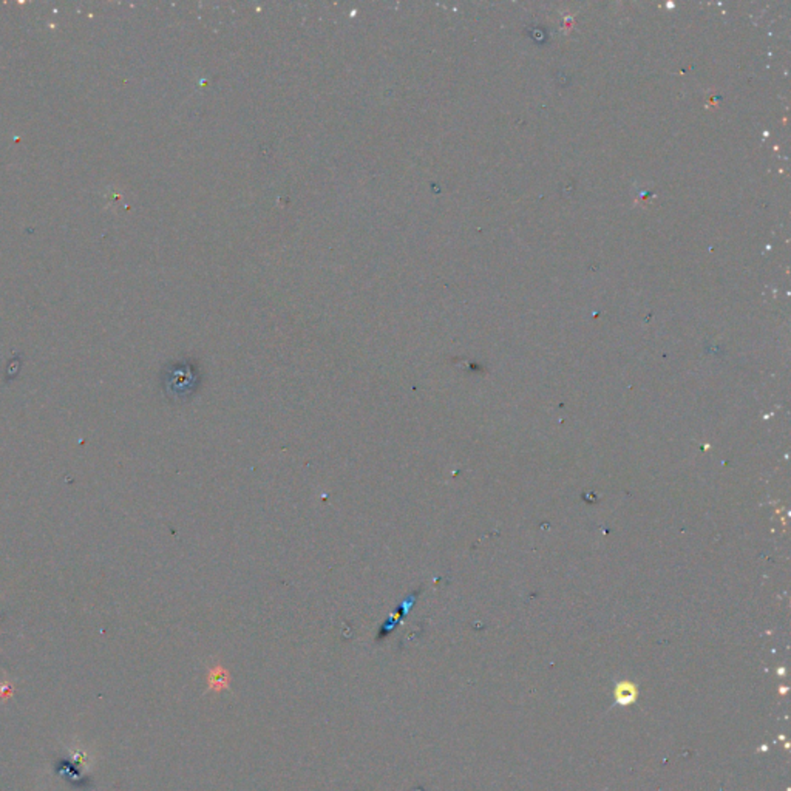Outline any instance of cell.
Wrapping results in <instances>:
<instances>
[{
    "mask_svg": "<svg viewBox=\"0 0 791 791\" xmlns=\"http://www.w3.org/2000/svg\"><path fill=\"white\" fill-rule=\"evenodd\" d=\"M201 376L196 365L190 360H181L165 368L163 391L172 402H187L200 390Z\"/></svg>",
    "mask_w": 791,
    "mask_h": 791,
    "instance_id": "6da1fadb",
    "label": "cell"
},
{
    "mask_svg": "<svg viewBox=\"0 0 791 791\" xmlns=\"http://www.w3.org/2000/svg\"><path fill=\"white\" fill-rule=\"evenodd\" d=\"M207 683L212 691H223L229 686V674L222 666H215L207 676Z\"/></svg>",
    "mask_w": 791,
    "mask_h": 791,
    "instance_id": "7a4b0ae2",
    "label": "cell"
}]
</instances>
